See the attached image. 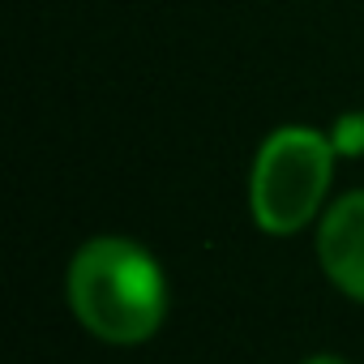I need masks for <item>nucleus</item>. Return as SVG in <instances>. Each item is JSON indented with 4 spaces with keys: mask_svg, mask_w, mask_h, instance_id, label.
<instances>
[{
    "mask_svg": "<svg viewBox=\"0 0 364 364\" xmlns=\"http://www.w3.org/2000/svg\"><path fill=\"white\" fill-rule=\"evenodd\" d=\"M317 253H321L330 283L338 291L364 300V189L334 202V210L321 223Z\"/></svg>",
    "mask_w": 364,
    "mask_h": 364,
    "instance_id": "nucleus-3",
    "label": "nucleus"
},
{
    "mask_svg": "<svg viewBox=\"0 0 364 364\" xmlns=\"http://www.w3.org/2000/svg\"><path fill=\"white\" fill-rule=\"evenodd\" d=\"M338 150H347V154L364 150V116H347L338 124Z\"/></svg>",
    "mask_w": 364,
    "mask_h": 364,
    "instance_id": "nucleus-4",
    "label": "nucleus"
},
{
    "mask_svg": "<svg viewBox=\"0 0 364 364\" xmlns=\"http://www.w3.org/2000/svg\"><path fill=\"white\" fill-rule=\"evenodd\" d=\"M304 364H347V360H338V355H313V360H304Z\"/></svg>",
    "mask_w": 364,
    "mask_h": 364,
    "instance_id": "nucleus-5",
    "label": "nucleus"
},
{
    "mask_svg": "<svg viewBox=\"0 0 364 364\" xmlns=\"http://www.w3.org/2000/svg\"><path fill=\"white\" fill-rule=\"evenodd\" d=\"M334 146L313 129H279L266 137L257 163H253V215L262 232L291 236L300 232L326 189H330Z\"/></svg>",
    "mask_w": 364,
    "mask_h": 364,
    "instance_id": "nucleus-2",
    "label": "nucleus"
},
{
    "mask_svg": "<svg viewBox=\"0 0 364 364\" xmlns=\"http://www.w3.org/2000/svg\"><path fill=\"white\" fill-rule=\"evenodd\" d=\"M69 304L107 343H141L159 330L167 287L146 249L124 236L86 240L69 266Z\"/></svg>",
    "mask_w": 364,
    "mask_h": 364,
    "instance_id": "nucleus-1",
    "label": "nucleus"
}]
</instances>
